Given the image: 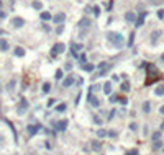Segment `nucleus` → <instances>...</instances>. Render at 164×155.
<instances>
[{
	"mask_svg": "<svg viewBox=\"0 0 164 155\" xmlns=\"http://www.w3.org/2000/svg\"><path fill=\"white\" fill-rule=\"evenodd\" d=\"M107 39H108V43L115 47H122L123 43H125V38L122 33H117V31H110L107 33Z\"/></svg>",
	"mask_w": 164,
	"mask_h": 155,
	"instance_id": "1",
	"label": "nucleus"
},
{
	"mask_svg": "<svg viewBox=\"0 0 164 155\" xmlns=\"http://www.w3.org/2000/svg\"><path fill=\"white\" fill-rule=\"evenodd\" d=\"M64 51H66V44H64V43H56L51 47V57H56L58 54H62Z\"/></svg>",
	"mask_w": 164,
	"mask_h": 155,
	"instance_id": "2",
	"label": "nucleus"
},
{
	"mask_svg": "<svg viewBox=\"0 0 164 155\" xmlns=\"http://www.w3.org/2000/svg\"><path fill=\"white\" fill-rule=\"evenodd\" d=\"M74 82H76V75L69 74L67 77H64V79H62L61 85H62L64 88H69V87H72V85H74Z\"/></svg>",
	"mask_w": 164,
	"mask_h": 155,
	"instance_id": "3",
	"label": "nucleus"
},
{
	"mask_svg": "<svg viewBox=\"0 0 164 155\" xmlns=\"http://www.w3.org/2000/svg\"><path fill=\"white\" fill-rule=\"evenodd\" d=\"M98 69H100V70H98V75L97 77H103L112 69V64H108V62H100V64H98Z\"/></svg>",
	"mask_w": 164,
	"mask_h": 155,
	"instance_id": "4",
	"label": "nucleus"
},
{
	"mask_svg": "<svg viewBox=\"0 0 164 155\" xmlns=\"http://www.w3.org/2000/svg\"><path fill=\"white\" fill-rule=\"evenodd\" d=\"M10 23H12L13 28H21V26L25 25V20H23V18H20V17H13V18L10 20Z\"/></svg>",
	"mask_w": 164,
	"mask_h": 155,
	"instance_id": "5",
	"label": "nucleus"
},
{
	"mask_svg": "<svg viewBox=\"0 0 164 155\" xmlns=\"http://www.w3.org/2000/svg\"><path fill=\"white\" fill-rule=\"evenodd\" d=\"M146 15H148L146 12H141L140 17L136 18V22H135V26H136V28H141V26H143V25H145V18H146Z\"/></svg>",
	"mask_w": 164,
	"mask_h": 155,
	"instance_id": "6",
	"label": "nucleus"
},
{
	"mask_svg": "<svg viewBox=\"0 0 164 155\" xmlns=\"http://www.w3.org/2000/svg\"><path fill=\"white\" fill-rule=\"evenodd\" d=\"M136 13H135V12H126L125 13V22L126 23H135V22H136Z\"/></svg>",
	"mask_w": 164,
	"mask_h": 155,
	"instance_id": "7",
	"label": "nucleus"
},
{
	"mask_svg": "<svg viewBox=\"0 0 164 155\" xmlns=\"http://www.w3.org/2000/svg\"><path fill=\"white\" fill-rule=\"evenodd\" d=\"M64 20H66V13H62V12L53 17V22H54L56 25H62V23H64Z\"/></svg>",
	"mask_w": 164,
	"mask_h": 155,
	"instance_id": "8",
	"label": "nucleus"
},
{
	"mask_svg": "<svg viewBox=\"0 0 164 155\" xmlns=\"http://www.w3.org/2000/svg\"><path fill=\"white\" fill-rule=\"evenodd\" d=\"M26 109H28V100H26V98H21V103L18 106V113H20V114H23V113H26Z\"/></svg>",
	"mask_w": 164,
	"mask_h": 155,
	"instance_id": "9",
	"label": "nucleus"
},
{
	"mask_svg": "<svg viewBox=\"0 0 164 155\" xmlns=\"http://www.w3.org/2000/svg\"><path fill=\"white\" fill-rule=\"evenodd\" d=\"M67 124H69V123H67V119H61V121L56 124V128H58L59 132H64V131L67 129Z\"/></svg>",
	"mask_w": 164,
	"mask_h": 155,
	"instance_id": "10",
	"label": "nucleus"
},
{
	"mask_svg": "<svg viewBox=\"0 0 164 155\" xmlns=\"http://www.w3.org/2000/svg\"><path fill=\"white\" fill-rule=\"evenodd\" d=\"M8 49H10L8 41H7L5 38H0V51H2V52H7Z\"/></svg>",
	"mask_w": 164,
	"mask_h": 155,
	"instance_id": "11",
	"label": "nucleus"
},
{
	"mask_svg": "<svg viewBox=\"0 0 164 155\" xmlns=\"http://www.w3.org/2000/svg\"><path fill=\"white\" fill-rule=\"evenodd\" d=\"M161 34H162L161 30H154V31L151 33V44H156V43H158V39H159Z\"/></svg>",
	"mask_w": 164,
	"mask_h": 155,
	"instance_id": "12",
	"label": "nucleus"
},
{
	"mask_svg": "<svg viewBox=\"0 0 164 155\" xmlns=\"http://www.w3.org/2000/svg\"><path fill=\"white\" fill-rule=\"evenodd\" d=\"M89 101H90V104L94 108H98L100 106V100H98V98H95L94 95H89Z\"/></svg>",
	"mask_w": 164,
	"mask_h": 155,
	"instance_id": "13",
	"label": "nucleus"
},
{
	"mask_svg": "<svg viewBox=\"0 0 164 155\" xmlns=\"http://www.w3.org/2000/svg\"><path fill=\"white\" fill-rule=\"evenodd\" d=\"M40 18L43 20V22H49V20H53V15L49 12H41L40 13Z\"/></svg>",
	"mask_w": 164,
	"mask_h": 155,
	"instance_id": "14",
	"label": "nucleus"
},
{
	"mask_svg": "<svg viewBox=\"0 0 164 155\" xmlns=\"http://www.w3.org/2000/svg\"><path fill=\"white\" fill-rule=\"evenodd\" d=\"M38 129H40V126L38 124H30V126H28V134H30V136H34V134H36L38 132Z\"/></svg>",
	"mask_w": 164,
	"mask_h": 155,
	"instance_id": "15",
	"label": "nucleus"
},
{
	"mask_svg": "<svg viewBox=\"0 0 164 155\" xmlns=\"http://www.w3.org/2000/svg\"><path fill=\"white\" fill-rule=\"evenodd\" d=\"M31 7L34 10H38V12H43V2H40V0H33Z\"/></svg>",
	"mask_w": 164,
	"mask_h": 155,
	"instance_id": "16",
	"label": "nucleus"
},
{
	"mask_svg": "<svg viewBox=\"0 0 164 155\" xmlns=\"http://www.w3.org/2000/svg\"><path fill=\"white\" fill-rule=\"evenodd\" d=\"M81 69H82V70H85V72H92V70L95 69V65H94V64H82V65H81Z\"/></svg>",
	"mask_w": 164,
	"mask_h": 155,
	"instance_id": "17",
	"label": "nucleus"
},
{
	"mask_svg": "<svg viewBox=\"0 0 164 155\" xmlns=\"http://www.w3.org/2000/svg\"><path fill=\"white\" fill-rule=\"evenodd\" d=\"M154 93L158 95V96H162V95H164V83H161V85H158V87H156Z\"/></svg>",
	"mask_w": 164,
	"mask_h": 155,
	"instance_id": "18",
	"label": "nucleus"
},
{
	"mask_svg": "<svg viewBox=\"0 0 164 155\" xmlns=\"http://www.w3.org/2000/svg\"><path fill=\"white\" fill-rule=\"evenodd\" d=\"M103 91H105L107 95L112 93V82H105V83H103Z\"/></svg>",
	"mask_w": 164,
	"mask_h": 155,
	"instance_id": "19",
	"label": "nucleus"
},
{
	"mask_svg": "<svg viewBox=\"0 0 164 155\" xmlns=\"http://www.w3.org/2000/svg\"><path fill=\"white\" fill-rule=\"evenodd\" d=\"M79 26L81 28H89L90 26V20L89 18H82L81 22H79Z\"/></svg>",
	"mask_w": 164,
	"mask_h": 155,
	"instance_id": "20",
	"label": "nucleus"
},
{
	"mask_svg": "<svg viewBox=\"0 0 164 155\" xmlns=\"http://www.w3.org/2000/svg\"><path fill=\"white\" fill-rule=\"evenodd\" d=\"M41 90H43V93H49V91H51V83L45 82V83H43V87H41Z\"/></svg>",
	"mask_w": 164,
	"mask_h": 155,
	"instance_id": "21",
	"label": "nucleus"
},
{
	"mask_svg": "<svg viewBox=\"0 0 164 155\" xmlns=\"http://www.w3.org/2000/svg\"><path fill=\"white\" fill-rule=\"evenodd\" d=\"M15 56H17V57H23V56H25V49L23 47H15Z\"/></svg>",
	"mask_w": 164,
	"mask_h": 155,
	"instance_id": "22",
	"label": "nucleus"
},
{
	"mask_svg": "<svg viewBox=\"0 0 164 155\" xmlns=\"http://www.w3.org/2000/svg\"><path fill=\"white\" fill-rule=\"evenodd\" d=\"M164 144H162V140H156V142H153V150H159L162 149Z\"/></svg>",
	"mask_w": 164,
	"mask_h": 155,
	"instance_id": "23",
	"label": "nucleus"
},
{
	"mask_svg": "<svg viewBox=\"0 0 164 155\" xmlns=\"http://www.w3.org/2000/svg\"><path fill=\"white\" fill-rule=\"evenodd\" d=\"M151 140L153 142H156V140H161V131H156L151 134Z\"/></svg>",
	"mask_w": 164,
	"mask_h": 155,
	"instance_id": "24",
	"label": "nucleus"
},
{
	"mask_svg": "<svg viewBox=\"0 0 164 155\" xmlns=\"http://www.w3.org/2000/svg\"><path fill=\"white\" fill-rule=\"evenodd\" d=\"M135 36H136V34H135V31H131V33H130V36H128V43H126V44L130 46V47H131L133 43H135Z\"/></svg>",
	"mask_w": 164,
	"mask_h": 155,
	"instance_id": "25",
	"label": "nucleus"
},
{
	"mask_svg": "<svg viewBox=\"0 0 164 155\" xmlns=\"http://www.w3.org/2000/svg\"><path fill=\"white\" fill-rule=\"evenodd\" d=\"M90 147H92V150L98 152V150L102 149V144H100V142H92V144H90Z\"/></svg>",
	"mask_w": 164,
	"mask_h": 155,
	"instance_id": "26",
	"label": "nucleus"
},
{
	"mask_svg": "<svg viewBox=\"0 0 164 155\" xmlns=\"http://www.w3.org/2000/svg\"><path fill=\"white\" fill-rule=\"evenodd\" d=\"M130 88H131L130 82H128V80H125V82L122 83V91H130Z\"/></svg>",
	"mask_w": 164,
	"mask_h": 155,
	"instance_id": "27",
	"label": "nucleus"
},
{
	"mask_svg": "<svg viewBox=\"0 0 164 155\" xmlns=\"http://www.w3.org/2000/svg\"><path fill=\"white\" fill-rule=\"evenodd\" d=\"M92 12H94V15L98 18V17H100V13H102V8H100V7H98V5H95L94 8H92Z\"/></svg>",
	"mask_w": 164,
	"mask_h": 155,
	"instance_id": "28",
	"label": "nucleus"
},
{
	"mask_svg": "<svg viewBox=\"0 0 164 155\" xmlns=\"http://www.w3.org/2000/svg\"><path fill=\"white\" fill-rule=\"evenodd\" d=\"M143 111L146 113V114L151 111V103H149V101H145V103H143Z\"/></svg>",
	"mask_w": 164,
	"mask_h": 155,
	"instance_id": "29",
	"label": "nucleus"
},
{
	"mask_svg": "<svg viewBox=\"0 0 164 155\" xmlns=\"http://www.w3.org/2000/svg\"><path fill=\"white\" fill-rule=\"evenodd\" d=\"M15 85H17V80H15V79H12V80L8 82V85H7V90H10V91H12L13 88H15Z\"/></svg>",
	"mask_w": 164,
	"mask_h": 155,
	"instance_id": "30",
	"label": "nucleus"
},
{
	"mask_svg": "<svg viewBox=\"0 0 164 155\" xmlns=\"http://www.w3.org/2000/svg\"><path fill=\"white\" fill-rule=\"evenodd\" d=\"M62 79H64V77H62V70H61V69L56 70V80H61V82H62Z\"/></svg>",
	"mask_w": 164,
	"mask_h": 155,
	"instance_id": "31",
	"label": "nucleus"
},
{
	"mask_svg": "<svg viewBox=\"0 0 164 155\" xmlns=\"http://www.w3.org/2000/svg\"><path fill=\"white\" fill-rule=\"evenodd\" d=\"M107 134H108V132H107L105 129H98V131H97V136H98V137H105Z\"/></svg>",
	"mask_w": 164,
	"mask_h": 155,
	"instance_id": "32",
	"label": "nucleus"
},
{
	"mask_svg": "<svg viewBox=\"0 0 164 155\" xmlns=\"http://www.w3.org/2000/svg\"><path fill=\"white\" fill-rule=\"evenodd\" d=\"M56 111H58V113H59V111H61V113L66 111V104H64V103H62V104H58V106H56Z\"/></svg>",
	"mask_w": 164,
	"mask_h": 155,
	"instance_id": "33",
	"label": "nucleus"
},
{
	"mask_svg": "<svg viewBox=\"0 0 164 155\" xmlns=\"http://www.w3.org/2000/svg\"><path fill=\"white\" fill-rule=\"evenodd\" d=\"M79 61L82 62V64H87V56H85V54H81V56H79Z\"/></svg>",
	"mask_w": 164,
	"mask_h": 155,
	"instance_id": "34",
	"label": "nucleus"
},
{
	"mask_svg": "<svg viewBox=\"0 0 164 155\" xmlns=\"http://www.w3.org/2000/svg\"><path fill=\"white\" fill-rule=\"evenodd\" d=\"M158 18L159 20H164V8H159L158 10Z\"/></svg>",
	"mask_w": 164,
	"mask_h": 155,
	"instance_id": "35",
	"label": "nucleus"
},
{
	"mask_svg": "<svg viewBox=\"0 0 164 155\" xmlns=\"http://www.w3.org/2000/svg\"><path fill=\"white\" fill-rule=\"evenodd\" d=\"M130 129H131L133 132H136V131H138V124H136V123H131V124H130Z\"/></svg>",
	"mask_w": 164,
	"mask_h": 155,
	"instance_id": "36",
	"label": "nucleus"
},
{
	"mask_svg": "<svg viewBox=\"0 0 164 155\" xmlns=\"http://www.w3.org/2000/svg\"><path fill=\"white\" fill-rule=\"evenodd\" d=\"M62 31H64V25H58V28H56V33L61 34Z\"/></svg>",
	"mask_w": 164,
	"mask_h": 155,
	"instance_id": "37",
	"label": "nucleus"
},
{
	"mask_svg": "<svg viewBox=\"0 0 164 155\" xmlns=\"http://www.w3.org/2000/svg\"><path fill=\"white\" fill-rule=\"evenodd\" d=\"M112 8H113V0H110V2H108V7H107V10H108V12H112Z\"/></svg>",
	"mask_w": 164,
	"mask_h": 155,
	"instance_id": "38",
	"label": "nucleus"
},
{
	"mask_svg": "<svg viewBox=\"0 0 164 155\" xmlns=\"http://www.w3.org/2000/svg\"><path fill=\"white\" fill-rule=\"evenodd\" d=\"M54 103H56V100H53V98H51V100L48 101V106H49V108H51V106H54Z\"/></svg>",
	"mask_w": 164,
	"mask_h": 155,
	"instance_id": "39",
	"label": "nucleus"
},
{
	"mask_svg": "<svg viewBox=\"0 0 164 155\" xmlns=\"http://www.w3.org/2000/svg\"><path fill=\"white\" fill-rule=\"evenodd\" d=\"M126 155H138V150H130V152H126Z\"/></svg>",
	"mask_w": 164,
	"mask_h": 155,
	"instance_id": "40",
	"label": "nucleus"
},
{
	"mask_svg": "<svg viewBox=\"0 0 164 155\" xmlns=\"http://www.w3.org/2000/svg\"><path fill=\"white\" fill-rule=\"evenodd\" d=\"M43 30H45V31L48 33V31H51V28H49L48 25H43Z\"/></svg>",
	"mask_w": 164,
	"mask_h": 155,
	"instance_id": "41",
	"label": "nucleus"
},
{
	"mask_svg": "<svg viewBox=\"0 0 164 155\" xmlns=\"http://www.w3.org/2000/svg\"><path fill=\"white\" fill-rule=\"evenodd\" d=\"M117 100H118V96H117V95H113V96H110V103H112V101H117Z\"/></svg>",
	"mask_w": 164,
	"mask_h": 155,
	"instance_id": "42",
	"label": "nucleus"
},
{
	"mask_svg": "<svg viewBox=\"0 0 164 155\" xmlns=\"http://www.w3.org/2000/svg\"><path fill=\"white\" fill-rule=\"evenodd\" d=\"M120 103H122V104H126L128 100H126V98H122V100H120Z\"/></svg>",
	"mask_w": 164,
	"mask_h": 155,
	"instance_id": "43",
	"label": "nucleus"
},
{
	"mask_svg": "<svg viewBox=\"0 0 164 155\" xmlns=\"http://www.w3.org/2000/svg\"><path fill=\"white\" fill-rule=\"evenodd\" d=\"M94 121H95V123H98V124H100V123H102V119H100V118H97V116H95V118H94Z\"/></svg>",
	"mask_w": 164,
	"mask_h": 155,
	"instance_id": "44",
	"label": "nucleus"
},
{
	"mask_svg": "<svg viewBox=\"0 0 164 155\" xmlns=\"http://www.w3.org/2000/svg\"><path fill=\"white\" fill-rule=\"evenodd\" d=\"M159 113H161V114H164V104H162V106L159 108Z\"/></svg>",
	"mask_w": 164,
	"mask_h": 155,
	"instance_id": "45",
	"label": "nucleus"
},
{
	"mask_svg": "<svg viewBox=\"0 0 164 155\" xmlns=\"http://www.w3.org/2000/svg\"><path fill=\"white\" fill-rule=\"evenodd\" d=\"M159 59H161V62H164V54H161V57H159Z\"/></svg>",
	"mask_w": 164,
	"mask_h": 155,
	"instance_id": "46",
	"label": "nucleus"
},
{
	"mask_svg": "<svg viewBox=\"0 0 164 155\" xmlns=\"http://www.w3.org/2000/svg\"><path fill=\"white\" fill-rule=\"evenodd\" d=\"M161 131H164V123L161 124Z\"/></svg>",
	"mask_w": 164,
	"mask_h": 155,
	"instance_id": "47",
	"label": "nucleus"
},
{
	"mask_svg": "<svg viewBox=\"0 0 164 155\" xmlns=\"http://www.w3.org/2000/svg\"><path fill=\"white\" fill-rule=\"evenodd\" d=\"M162 153H164V149H162Z\"/></svg>",
	"mask_w": 164,
	"mask_h": 155,
	"instance_id": "48",
	"label": "nucleus"
}]
</instances>
